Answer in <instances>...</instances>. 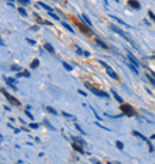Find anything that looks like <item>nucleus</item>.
Returning <instances> with one entry per match:
<instances>
[{"instance_id":"obj_1","label":"nucleus","mask_w":155,"mask_h":164,"mask_svg":"<svg viewBox=\"0 0 155 164\" xmlns=\"http://www.w3.org/2000/svg\"><path fill=\"white\" fill-rule=\"evenodd\" d=\"M110 28H111V29H112V30H114L115 32H117L118 35H120L122 37H124V39H125L127 41L129 42V43H130L131 46H134V47H135L136 49H138V48H137V46H136V44H135V42H134V41H133V40H131V37H129V36H128V35H127V34H125V32H124L123 30H120L119 28H117V26H115V25H110Z\"/></svg>"},{"instance_id":"obj_2","label":"nucleus","mask_w":155,"mask_h":164,"mask_svg":"<svg viewBox=\"0 0 155 164\" xmlns=\"http://www.w3.org/2000/svg\"><path fill=\"white\" fill-rule=\"evenodd\" d=\"M85 86H86L91 92H93L94 95H97V96H99V97H105V98H109V97H110L106 92L100 91V90H98V89H96V87H93V86H92V85H90L88 83H86V84H85Z\"/></svg>"},{"instance_id":"obj_3","label":"nucleus","mask_w":155,"mask_h":164,"mask_svg":"<svg viewBox=\"0 0 155 164\" xmlns=\"http://www.w3.org/2000/svg\"><path fill=\"white\" fill-rule=\"evenodd\" d=\"M120 108H122L123 114H125V115H128V116L135 115V110H134V108H133L130 104H123Z\"/></svg>"},{"instance_id":"obj_4","label":"nucleus","mask_w":155,"mask_h":164,"mask_svg":"<svg viewBox=\"0 0 155 164\" xmlns=\"http://www.w3.org/2000/svg\"><path fill=\"white\" fill-rule=\"evenodd\" d=\"M1 91L4 92V95L6 96V98H7V100H8V101H10L11 103H13V104H16V105H20L19 101H18V100H16L15 97H12V96H11L8 92H6V90H1Z\"/></svg>"},{"instance_id":"obj_5","label":"nucleus","mask_w":155,"mask_h":164,"mask_svg":"<svg viewBox=\"0 0 155 164\" xmlns=\"http://www.w3.org/2000/svg\"><path fill=\"white\" fill-rule=\"evenodd\" d=\"M105 68H106L107 74H109L111 78H114L115 80H118V79H119V78H118V76H117V73L112 70V68H111V67H110V66H109V65H106V67H105Z\"/></svg>"},{"instance_id":"obj_6","label":"nucleus","mask_w":155,"mask_h":164,"mask_svg":"<svg viewBox=\"0 0 155 164\" xmlns=\"http://www.w3.org/2000/svg\"><path fill=\"white\" fill-rule=\"evenodd\" d=\"M128 5L130 7H133L134 10H140L141 9V4L137 0H128Z\"/></svg>"},{"instance_id":"obj_7","label":"nucleus","mask_w":155,"mask_h":164,"mask_svg":"<svg viewBox=\"0 0 155 164\" xmlns=\"http://www.w3.org/2000/svg\"><path fill=\"white\" fill-rule=\"evenodd\" d=\"M78 26H79L80 30H81L82 32H85V34H92V32H93L92 29H88V26H86V25H84V24H81V23H78Z\"/></svg>"},{"instance_id":"obj_8","label":"nucleus","mask_w":155,"mask_h":164,"mask_svg":"<svg viewBox=\"0 0 155 164\" xmlns=\"http://www.w3.org/2000/svg\"><path fill=\"white\" fill-rule=\"evenodd\" d=\"M127 54H128V58H129L130 62H131V63H134L136 67H138V66H140V62H138V60L136 59L135 56H134V55H133L130 52H127Z\"/></svg>"},{"instance_id":"obj_9","label":"nucleus","mask_w":155,"mask_h":164,"mask_svg":"<svg viewBox=\"0 0 155 164\" xmlns=\"http://www.w3.org/2000/svg\"><path fill=\"white\" fill-rule=\"evenodd\" d=\"M96 42H97L98 46H100V47H101L103 49H109V46H107L106 43H104V42L101 41L100 39H98V37H97V39H96Z\"/></svg>"},{"instance_id":"obj_10","label":"nucleus","mask_w":155,"mask_h":164,"mask_svg":"<svg viewBox=\"0 0 155 164\" xmlns=\"http://www.w3.org/2000/svg\"><path fill=\"white\" fill-rule=\"evenodd\" d=\"M44 48H45L49 53H51V54H54V53H55V49H54V47H53L50 43H45V44H44Z\"/></svg>"},{"instance_id":"obj_11","label":"nucleus","mask_w":155,"mask_h":164,"mask_svg":"<svg viewBox=\"0 0 155 164\" xmlns=\"http://www.w3.org/2000/svg\"><path fill=\"white\" fill-rule=\"evenodd\" d=\"M38 5H39V6H42V7L44 9V10H47L48 12H53V11H54V10H53V9L50 7V6H48V5H47V4H44V2H41V1H39Z\"/></svg>"},{"instance_id":"obj_12","label":"nucleus","mask_w":155,"mask_h":164,"mask_svg":"<svg viewBox=\"0 0 155 164\" xmlns=\"http://www.w3.org/2000/svg\"><path fill=\"white\" fill-rule=\"evenodd\" d=\"M128 66H129V68H130V70H131V71L135 73L136 76L138 74V70H137V67H136L134 63H131V62H130V63H128Z\"/></svg>"},{"instance_id":"obj_13","label":"nucleus","mask_w":155,"mask_h":164,"mask_svg":"<svg viewBox=\"0 0 155 164\" xmlns=\"http://www.w3.org/2000/svg\"><path fill=\"white\" fill-rule=\"evenodd\" d=\"M110 17H111L112 19H116V21L118 22V23H120L122 25H124V26H127V28H130V25H129V24H127L125 22H123V21H122V19H119V18H117V17H115V16H110Z\"/></svg>"},{"instance_id":"obj_14","label":"nucleus","mask_w":155,"mask_h":164,"mask_svg":"<svg viewBox=\"0 0 155 164\" xmlns=\"http://www.w3.org/2000/svg\"><path fill=\"white\" fill-rule=\"evenodd\" d=\"M81 18H82V21L85 22V23H86V24H87V25H88L90 28L92 26V23H91V21L88 19V17H87L86 15H82V16H81Z\"/></svg>"},{"instance_id":"obj_15","label":"nucleus","mask_w":155,"mask_h":164,"mask_svg":"<svg viewBox=\"0 0 155 164\" xmlns=\"http://www.w3.org/2000/svg\"><path fill=\"white\" fill-rule=\"evenodd\" d=\"M133 134H134V135H136V137H138V138H141L142 140H144V142H147V138H146V137H144L143 134H141L140 132H137V131H134V132H133Z\"/></svg>"},{"instance_id":"obj_16","label":"nucleus","mask_w":155,"mask_h":164,"mask_svg":"<svg viewBox=\"0 0 155 164\" xmlns=\"http://www.w3.org/2000/svg\"><path fill=\"white\" fill-rule=\"evenodd\" d=\"M38 65H39V60H38V59H35L34 61L31 62L30 67H31L32 70H35V68H37V67H38Z\"/></svg>"},{"instance_id":"obj_17","label":"nucleus","mask_w":155,"mask_h":164,"mask_svg":"<svg viewBox=\"0 0 155 164\" xmlns=\"http://www.w3.org/2000/svg\"><path fill=\"white\" fill-rule=\"evenodd\" d=\"M111 92H112V95L115 96V98H116V101H118L119 103H123V100H122V97H119V95L117 94L115 90H111Z\"/></svg>"},{"instance_id":"obj_18","label":"nucleus","mask_w":155,"mask_h":164,"mask_svg":"<svg viewBox=\"0 0 155 164\" xmlns=\"http://www.w3.org/2000/svg\"><path fill=\"white\" fill-rule=\"evenodd\" d=\"M62 25H63V26H64V28H66L68 31H71V32H73V34H74V30L72 29V26H71L69 24H67L66 22H62Z\"/></svg>"},{"instance_id":"obj_19","label":"nucleus","mask_w":155,"mask_h":164,"mask_svg":"<svg viewBox=\"0 0 155 164\" xmlns=\"http://www.w3.org/2000/svg\"><path fill=\"white\" fill-rule=\"evenodd\" d=\"M72 146H73V149H74V150H77L78 152H80V153H84V151H82V149H81L80 146H78L77 144H72Z\"/></svg>"},{"instance_id":"obj_20","label":"nucleus","mask_w":155,"mask_h":164,"mask_svg":"<svg viewBox=\"0 0 155 164\" xmlns=\"http://www.w3.org/2000/svg\"><path fill=\"white\" fill-rule=\"evenodd\" d=\"M73 140H74V142H78V143H80L81 145H85V144H86L85 140H82L81 138H78V137H73Z\"/></svg>"},{"instance_id":"obj_21","label":"nucleus","mask_w":155,"mask_h":164,"mask_svg":"<svg viewBox=\"0 0 155 164\" xmlns=\"http://www.w3.org/2000/svg\"><path fill=\"white\" fill-rule=\"evenodd\" d=\"M18 12H19V13L21 15V16H23V17H26V16H28L26 11H25V10H24L23 7H19V9H18Z\"/></svg>"},{"instance_id":"obj_22","label":"nucleus","mask_w":155,"mask_h":164,"mask_svg":"<svg viewBox=\"0 0 155 164\" xmlns=\"http://www.w3.org/2000/svg\"><path fill=\"white\" fill-rule=\"evenodd\" d=\"M62 65H63V67H64L67 71H72V70H73V67H72L71 65H68L67 62H62Z\"/></svg>"},{"instance_id":"obj_23","label":"nucleus","mask_w":155,"mask_h":164,"mask_svg":"<svg viewBox=\"0 0 155 164\" xmlns=\"http://www.w3.org/2000/svg\"><path fill=\"white\" fill-rule=\"evenodd\" d=\"M146 77H147V79L149 80V82L153 84V86H155V79L152 77V76H149V74H146Z\"/></svg>"},{"instance_id":"obj_24","label":"nucleus","mask_w":155,"mask_h":164,"mask_svg":"<svg viewBox=\"0 0 155 164\" xmlns=\"http://www.w3.org/2000/svg\"><path fill=\"white\" fill-rule=\"evenodd\" d=\"M47 110H48L49 113H51V114H54V115H58V111H56L55 109H53L51 107H47Z\"/></svg>"},{"instance_id":"obj_25","label":"nucleus","mask_w":155,"mask_h":164,"mask_svg":"<svg viewBox=\"0 0 155 164\" xmlns=\"http://www.w3.org/2000/svg\"><path fill=\"white\" fill-rule=\"evenodd\" d=\"M48 13H49V16H50L51 18H54L55 21H60V18H58V17L56 16V15H55V13H53V12H48Z\"/></svg>"},{"instance_id":"obj_26","label":"nucleus","mask_w":155,"mask_h":164,"mask_svg":"<svg viewBox=\"0 0 155 164\" xmlns=\"http://www.w3.org/2000/svg\"><path fill=\"white\" fill-rule=\"evenodd\" d=\"M148 16H149V17H150V18H152V19L154 21V23H155V15L153 13V12H152V11H150V10L148 11Z\"/></svg>"},{"instance_id":"obj_27","label":"nucleus","mask_w":155,"mask_h":164,"mask_svg":"<svg viewBox=\"0 0 155 164\" xmlns=\"http://www.w3.org/2000/svg\"><path fill=\"white\" fill-rule=\"evenodd\" d=\"M21 76H25V77H30V73H29V71H24V72H23V74H18V77H21Z\"/></svg>"},{"instance_id":"obj_28","label":"nucleus","mask_w":155,"mask_h":164,"mask_svg":"<svg viewBox=\"0 0 155 164\" xmlns=\"http://www.w3.org/2000/svg\"><path fill=\"white\" fill-rule=\"evenodd\" d=\"M18 1L23 5H29L30 4V0H18Z\"/></svg>"},{"instance_id":"obj_29","label":"nucleus","mask_w":155,"mask_h":164,"mask_svg":"<svg viewBox=\"0 0 155 164\" xmlns=\"http://www.w3.org/2000/svg\"><path fill=\"white\" fill-rule=\"evenodd\" d=\"M116 145L119 150H122V149H123V143H122V142H116Z\"/></svg>"},{"instance_id":"obj_30","label":"nucleus","mask_w":155,"mask_h":164,"mask_svg":"<svg viewBox=\"0 0 155 164\" xmlns=\"http://www.w3.org/2000/svg\"><path fill=\"white\" fill-rule=\"evenodd\" d=\"M62 115H64L66 118H73V115H71V114H67V113H64V111H62Z\"/></svg>"},{"instance_id":"obj_31","label":"nucleus","mask_w":155,"mask_h":164,"mask_svg":"<svg viewBox=\"0 0 155 164\" xmlns=\"http://www.w3.org/2000/svg\"><path fill=\"white\" fill-rule=\"evenodd\" d=\"M30 127L31 128H38V125L37 123H30Z\"/></svg>"},{"instance_id":"obj_32","label":"nucleus","mask_w":155,"mask_h":164,"mask_svg":"<svg viewBox=\"0 0 155 164\" xmlns=\"http://www.w3.org/2000/svg\"><path fill=\"white\" fill-rule=\"evenodd\" d=\"M11 70H12V71H19L20 68L18 67V66H12V67H11Z\"/></svg>"},{"instance_id":"obj_33","label":"nucleus","mask_w":155,"mask_h":164,"mask_svg":"<svg viewBox=\"0 0 155 164\" xmlns=\"http://www.w3.org/2000/svg\"><path fill=\"white\" fill-rule=\"evenodd\" d=\"M26 41L29 42L30 44H36V42L34 41V40H30V39H26Z\"/></svg>"},{"instance_id":"obj_34","label":"nucleus","mask_w":155,"mask_h":164,"mask_svg":"<svg viewBox=\"0 0 155 164\" xmlns=\"http://www.w3.org/2000/svg\"><path fill=\"white\" fill-rule=\"evenodd\" d=\"M75 127H77L78 129H79V131H80V132H81V134H85V132H84V131H82V129H81V128H80V126H79V125H75Z\"/></svg>"},{"instance_id":"obj_35","label":"nucleus","mask_w":155,"mask_h":164,"mask_svg":"<svg viewBox=\"0 0 155 164\" xmlns=\"http://www.w3.org/2000/svg\"><path fill=\"white\" fill-rule=\"evenodd\" d=\"M25 114H26V115H28V116H29L30 119H34V116H32V115H31V114H30V113H29L28 110H25Z\"/></svg>"},{"instance_id":"obj_36","label":"nucleus","mask_w":155,"mask_h":164,"mask_svg":"<svg viewBox=\"0 0 155 164\" xmlns=\"http://www.w3.org/2000/svg\"><path fill=\"white\" fill-rule=\"evenodd\" d=\"M78 92H79V94H80V95H82V96H87V95H86V92H84V91H82V90H79V91H78Z\"/></svg>"},{"instance_id":"obj_37","label":"nucleus","mask_w":155,"mask_h":164,"mask_svg":"<svg viewBox=\"0 0 155 164\" xmlns=\"http://www.w3.org/2000/svg\"><path fill=\"white\" fill-rule=\"evenodd\" d=\"M77 53H78V54H80V55H81V54H82V50H81L80 48H78V49H77Z\"/></svg>"},{"instance_id":"obj_38","label":"nucleus","mask_w":155,"mask_h":164,"mask_svg":"<svg viewBox=\"0 0 155 164\" xmlns=\"http://www.w3.org/2000/svg\"><path fill=\"white\" fill-rule=\"evenodd\" d=\"M31 30H35V31H37V30H38V26H32V28H31Z\"/></svg>"},{"instance_id":"obj_39","label":"nucleus","mask_w":155,"mask_h":164,"mask_svg":"<svg viewBox=\"0 0 155 164\" xmlns=\"http://www.w3.org/2000/svg\"><path fill=\"white\" fill-rule=\"evenodd\" d=\"M84 54H85V56H90V53H88V52H85Z\"/></svg>"},{"instance_id":"obj_40","label":"nucleus","mask_w":155,"mask_h":164,"mask_svg":"<svg viewBox=\"0 0 155 164\" xmlns=\"http://www.w3.org/2000/svg\"><path fill=\"white\" fill-rule=\"evenodd\" d=\"M152 76H153V77H154V78H155V73H154V72H153V73H152Z\"/></svg>"},{"instance_id":"obj_41","label":"nucleus","mask_w":155,"mask_h":164,"mask_svg":"<svg viewBox=\"0 0 155 164\" xmlns=\"http://www.w3.org/2000/svg\"><path fill=\"white\" fill-rule=\"evenodd\" d=\"M152 139H155V134L153 135V137H152Z\"/></svg>"},{"instance_id":"obj_42","label":"nucleus","mask_w":155,"mask_h":164,"mask_svg":"<svg viewBox=\"0 0 155 164\" xmlns=\"http://www.w3.org/2000/svg\"><path fill=\"white\" fill-rule=\"evenodd\" d=\"M107 164H112V163H111V162H109V163H107Z\"/></svg>"},{"instance_id":"obj_43","label":"nucleus","mask_w":155,"mask_h":164,"mask_svg":"<svg viewBox=\"0 0 155 164\" xmlns=\"http://www.w3.org/2000/svg\"><path fill=\"white\" fill-rule=\"evenodd\" d=\"M116 1H117V2H118V1H119V0H116Z\"/></svg>"}]
</instances>
